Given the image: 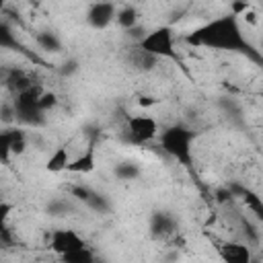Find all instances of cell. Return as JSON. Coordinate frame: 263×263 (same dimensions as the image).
I'll use <instances>...</instances> for the list:
<instances>
[{
  "mask_svg": "<svg viewBox=\"0 0 263 263\" xmlns=\"http://www.w3.org/2000/svg\"><path fill=\"white\" fill-rule=\"evenodd\" d=\"M183 41L191 47H208L216 51H230V53H249L253 47L245 35L240 18L230 14L214 16L189 33L183 35Z\"/></svg>",
  "mask_w": 263,
  "mask_h": 263,
  "instance_id": "obj_1",
  "label": "cell"
},
{
  "mask_svg": "<svg viewBox=\"0 0 263 263\" xmlns=\"http://www.w3.org/2000/svg\"><path fill=\"white\" fill-rule=\"evenodd\" d=\"M195 129L185 123H171L164 129H160L158 144L160 148L181 166L193 164V144H195Z\"/></svg>",
  "mask_w": 263,
  "mask_h": 263,
  "instance_id": "obj_2",
  "label": "cell"
},
{
  "mask_svg": "<svg viewBox=\"0 0 263 263\" xmlns=\"http://www.w3.org/2000/svg\"><path fill=\"white\" fill-rule=\"evenodd\" d=\"M138 49L142 53H146L148 58H152V60H160V58L177 60L175 31L168 25H160V27L144 33L142 39H138Z\"/></svg>",
  "mask_w": 263,
  "mask_h": 263,
  "instance_id": "obj_3",
  "label": "cell"
},
{
  "mask_svg": "<svg viewBox=\"0 0 263 263\" xmlns=\"http://www.w3.org/2000/svg\"><path fill=\"white\" fill-rule=\"evenodd\" d=\"M158 136H160V125L156 117H152L150 113H134L125 119V125H123L125 142L134 146H144L158 140Z\"/></svg>",
  "mask_w": 263,
  "mask_h": 263,
  "instance_id": "obj_4",
  "label": "cell"
},
{
  "mask_svg": "<svg viewBox=\"0 0 263 263\" xmlns=\"http://www.w3.org/2000/svg\"><path fill=\"white\" fill-rule=\"evenodd\" d=\"M47 247L51 253H55L58 257H64L68 253H74L78 249L88 247L86 238L74 230V228H53L47 234Z\"/></svg>",
  "mask_w": 263,
  "mask_h": 263,
  "instance_id": "obj_5",
  "label": "cell"
},
{
  "mask_svg": "<svg viewBox=\"0 0 263 263\" xmlns=\"http://www.w3.org/2000/svg\"><path fill=\"white\" fill-rule=\"evenodd\" d=\"M230 191L245 205V210L251 214V218L259 224V230H261V236H263V197L247 185H230Z\"/></svg>",
  "mask_w": 263,
  "mask_h": 263,
  "instance_id": "obj_6",
  "label": "cell"
},
{
  "mask_svg": "<svg viewBox=\"0 0 263 263\" xmlns=\"http://www.w3.org/2000/svg\"><path fill=\"white\" fill-rule=\"evenodd\" d=\"M216 251L222 263H253L255 259L251 245L245 240H220Z\"/></svg>",
  "mask_w": 263,
  "mask_h": 263,
  "instance_id": "obj_7",
  "label": "cell"
},
{
  "mask_svg": "<svg viewBox=\"0 0 263 263\" xmlns=\"http://www.w3.org/2000/svg\"><path fill=\"white\" fill-rule=\"evenodd\" d=\"M148 230L150 236L156 240H171L173 236H177V220L168 212L156 210L148 218Z\"/></svg>",
  "mask_w": 263,
  "mask_h": 263,
  "instance_id": "obj_8",
  "label": "cell"
},
{
  "mask_svg": "<svg viewBox=\"0 0 263 263\" xmlns=\"http://www.w3.org/2000/svg\"><path fill=\"white\" fill-rule=\"evenodd\" d=\"M119 6L115 2H95L86 10V23L92 29H107L117 18Z\"/></svg>",
  "mask_w": 263,
  "mask_h": 263,
  "instance_id": "obj_9",
  "label": "cell"
},
{
  "mask_svg": "<svg viewBox=\"0 0 263 263\" xmlns=\"http://www.w3.org/2000/svg\"><path fill=\"white\" fill-rule=\"evenodd\" d=\"M97 168V144L95 140H90L78 154L72 156L66 173L70 175H88Z\"/></svg>",
  "mask_w": 263,
  "mask_h": 263,
  "instance_id": "obj_10",
  "label": "cell"
},
{
  "mask_svg": "<svg viewBox=\"0 0 263 263\" xmlns=\"http://www.w3.org/2000/svg\"><path fill=\"white\" fill-rule=\"evenodd\" d=\"M27 134L25 129L21 127H6L2 134H0V148H2V156L4 160L14 154V156H21L27 148Z\"/></svg>",
  "mask_w": 263,
  "mask_h": 263,
  "instance_id": "obj_11",
  "label": "cell"
},
{
  "mask_svg": "<svg viewBox=\"0 0 263 263\" xmlns=\"http://www.w3.org/2000/svg\"><path fill=\"white\" fill-rule=\"evenodd\" d=\"M72 156H74V154H72L70 146H66V144L55 146L53 152H51V154L47 156V160H45V171H47V173H66V168H68Z\"/></svg>",
  "mask_w": 263,
  "mask_h": 263,
  "instance_id": "obj_12",
  "label": "cell"
},
{
  "mask_svg": "<svg viewBox=\"0 0 263 263\" xmlns=\"http://www.w3.org/2000/svg\"><path fill=\"white\" fill-rule=\"evenodd\" d=\"M115 23H117L123 31H129V33H132V31L140 25V12H138V8H136V6H132V4L119 6Z\"/></svg>",
  "mask_w": 263,
  "mask_h": 263,
  "instance_id": "obj_13",
  "label": "cell"
},
{
  "mask_svg": "<svg viewBox=\"0 0 263 263\" xmlns=\"http://www.w3.org/2000/svg\"><path fill=\"white\" fill-rule=\"evenodd\" d=\"M60 263H99L95 251L90 247H84V249H78L74 253H68L64 257H58Z\"/></svg>",
  "mask_w": 263,
  "mask_h": 263,
  "instance_id": "obj_14",
  "label": "cell"
},
{
  "mask_svg": "<svg viewBox=\"0 0 263 263\" xmlns=\"http://www.w3.org/2000/svg\"><path fill=\"white\" fill-rule=\"evenodd\" d=\"M35 41L45 51H60L62 49V39L53 31H41V33H37Z\"/></svg>",
  "mask_w": 263,
  "mask_h": 263,
  "instance_id": "obj_15",
  "label": "cell"
},
{
  "mask_svg": "<svg viewBox=\"0 0 263 263\" xmlns=\"http://www.w3.org/2000/svg\"><path fill=\"white\" fill-rule=\"evenodd\" d=\"M115 177L121 179V181H134L140 177V166L132 160H123L115 166Z\"/></svg>",
  "mask_w": 263,
  "mask_h": 263,
  "instance_id": "obj_16",
  "label": "cell"
},
{
  "mask_svg": "<svg viewBox=\"0 0 263 263\" xmlns=\"http://www.w3.org/2000/svg\"><path fill=\"white\" fill-rule=\"evenodd\" d=\"M95 193H97V191H92V189L86 187V185H72V187H70V195L76 197V199H80V201H84L86 205L92 201Z\"/></svg>",
  "mask_w": 263,
  "mask_h": 263,
  "instance_id": "obj_17",
  "label": "cell"
},
{
  "mask_svg": "<svg viewBox=\"0 0 263 263\" xmlns=\"http://www.w3.org/2000/svg\"><path fill=\"white\" fill-rule=\"evenodd\" d=\"M55 105H58V95H55L53 90L43 88V92H41V97H39V109H41L43 113H47V111H51Z\"/></svg>",
  "mask_w": 263,
  "mask_h": 263,
  "instance_id": "obj_18",
  "label": "cell"
},
{
  "mask_svg": "<svg viewBox=\"0 0 263 263\" xmlns=\"http://www.w3.org/2000/svg\"><path fill=\"white\" fill-rule=\"evenodd\" d=\"M140 107H152V105H156L158 103V99L156 97H148V95H144V97H140Z\"/></svg>",
  "mask_w": 263,
  "mask_h": 263,
  "instance_id": "obj_19",
  "label": "cell"
},
{
  "mask_svg": "<svg viewBox=\"0 0 263 263\" xmlns=\"http://www.w3.org/2000/svg\"><path fill=\"white\" fill-rule=\"evenodd\" d=\"M259 97H261V101H263V88H261V92H259Z\"/></svg>",
  "mask_w": 263,
  "mask_h": 263,
  "instance_id": "obj_20",
  "label": "cell"
}]
</instances>
